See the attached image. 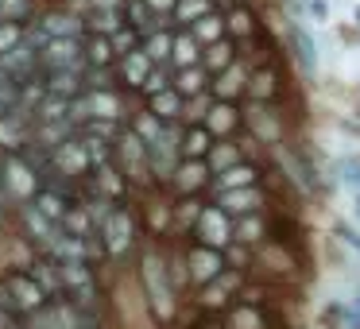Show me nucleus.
Returning a JSON list of instances; mask_svg holds the SVG:
<instances>
[{"mask_svg":"<svg viewBox=\"0 0 360 329\" xmlns=\"http://www.w3.org/2000/svg\"><path fill=\"white\" fill-rule=\"evenodd\" d=\"M341 179L360 194V159H345V163H341Z\"/></svg>","mask_w":360,"mask_h":329,"instance_id":"nucleus-52","label":"nucleus"},{"mask_svg":"<svg viewBox=\"0 0 360 329\" xmlns=\"http://www.w3.org/2000/svg\"><path fill=\"white\" fill-rule=\"evenodd\" d=\"M202 124L210 128L213 140H229V136L244 124V112L236 109V101H217V97H213V105H210V112H205Z\"/></svg>","mask_w":360,"mask_h":329,"instance_id":"nucleus-17","label":"nucleus"},{"mask_svg":"<svg viewBox=\"0 0 360 329\" xmlns=\"http://www.w3.org/2000/svg\"><path fill=\"white\" fill-rule=\"evenodd\" d=\"M32 16V0H0V20H24Z\"/></svg>","mask_w":360,"mask_h":329,"instance_id":"nucleus-50","label":"nucleus"},{"mask_svg":"<svg viewBox=\"0 0 360 329\" xmlns=\"http://www.w3.org/2000/svg\"><path fill=\"white\" fill-rule=\"evenodd\" d=\"M27 202H32L35 209H39L43 217H47V221H55V225L63 228V221H66V209H70V202H66V198L58 194L55 186H39L32 198H27Z\"/></svg>","mask_w":360,"mask_h":329,"instance_id":"nucleus-28","label":"nucleus"},{"mask_svg":"<svg viewBox=\"0 0 360 329\" xmlns=\"http://www.w3.org/2000/svg\"><path fill=\"white\" fill-rule=\"evenodd\" d=\"M112 66H117L120 82H124L128 89H140L143 82H148V74L155 70V63H151V58L143 55L140 47H136V51H128V55H120V58H117V63H112Z\"/></svg>","mask_w":360,"mask_h":329,"instance_id":"nucleus-22","label":"nucleus"},{"mask_svg":"<svg viewBox=\"0 0 360 329\" xmlns=\"http://www.w3.org/2000/svg\"><path fill=\"white\" fill-rule=\"evenodd\" d=\"M198 63H202V43H198L186 27H179V32H174V43H171V70L198 66Z\"/></svg>","mask_w":360,"mask_h":329,"instance_id":"nucleus-31","label":"nucleus"},{"mask_svg":"<svg viewBox=\"0 0 360 329\" xmlns=\"http://www.w3.org/2000/svg\"><path fill=\"white\" fill-rule=\"evenodd\" d=\"M179 4V0H148V8H151V16L155 20H163V16H171V8Z\"/></svg>","mask_w":360,"mask_h":329,"instance_id":"nucleus-53","label":"nucleus"},{"mask_svg":"<svg viewBox=\"0 0 360 329\" xmlns=\"http://www.w3.org/2000/svg\"><path fill=\"white\" fill-rule=\"evenodd\" d=\"M290 47H295V58L302 63V70L310 74L314 70V39H310V32H306L302 24L290 27Z\"/></svg>","mask_w":360,"mask_h":329,"instance_id":"nucleus-43","label":"nucleus"},{"mask_svg":"<svg viewBox=\"0 0 360 329\" xmlns=\"http://www.w3.org/2000/svg\"><path fill=\"white\" fill-rule=\"evenodd\" d=\"M167 86H171V70H167V66H155V70L148 74V82L140 86V93L151 97V93H159V89H167Z\"/></svg>","mask_w":360,"mask_h":329,"instance_id":"nucleus-51","label":"nucleus"},{"mask_svg":"<svg viewBox=\"0 0 360 329\" xmlns=\"http://www.w3.org/2000/svg\"><path fill=\"white\" fill-rule=\"evenodd\" d=\"M124 24H132L136 32H151V27H159V20L151 16L148 0H124Z\"/></svg>","mask_w":360,"mask_h":329,"instance_id":"nucleus-42","label":"nucleus"},{"mask_svg":"<svg viewBox=\"0 0 360 329\" xmlns=\"http://www.w3.org/2000/svg\"><path fill=\"white\" fill-rule=\"evenodd\" d=\"M356 221H360V194H356Z\"/></svg>","mask_w":360,"mask_h":329,"instance_id":"nucleus-56","label":"nucleus"},{"mask_svg":"<svg viewBox=\"0 0 360 329\" xmlns=\"http://www.w3.org/2000/svg\"><path fill=\"white\" fill-rule=\"evenodd\" d=\"M94 182H97V194L101 198H109V202H120V198L128 194V179L117 171V163H101V167H94Z\"/></svg>","mask_w":360,"mask_h":329,"instance_id":"nucleus-29","label":"nucleus"},{"mask_svg":"<svg viewBox=\"0 0 360 329\" xmlns=\"http://www.w3.org/2000/svg\"><path fill=\"white\" fill-rule=\"evenodd\" d=\"M51 97H63V101H74V97L86 93V70H47V82H43Z\"/></svg>","mask_w":360,"mask_h":329,"instance_id":"nucleus-23","label":"nucleus"},{"mask_svg":"<svg viewBox=\"0 0 360 329\" xmlns=\"http://www.w3.org/2000/svg\"><path fill=\"white\" fill-rule=\"evenodd\" d=\"M256 32H259V24H256V16H252V8L233 4V8L225 12V35L229 39H252Z\"/></svg>","mask_w":360,"mask_h":329,"instance_id":"nucleus-37","label":"nucleus"},{"mask_svg":"<svg viewBox=\"0 0 360 329\" xmlns=\"http://www.w3.org/2000/svg\"><path fill=\"white\" fill-rule=\"evenodd\" d=\"M16 209H20V225H24V233H27V240H32V244H39V248H43V252H47V248H51V244H55V236H58V233H63V228H58V225H55V221H47V217H43V213H39V209H35V205H32V202H24V205H16Z\"/></svg>","mask_w":360,"mask_h":329,"instance_id":"nucleus-18","label":"nucleus"},{"mask_svg":"<svg viewBox=\"0 0 360 329\" xmlns=\"http://www.w3.org/2000/svg\"><path fill=\"white\" fill-rule=\"evenodd\" d=\"M240 186H259V167L256 163H236V167H229V171H221V174H213V182H210V190L213 194H225V190H240Z\"/></svg>","mask_w":360,"mask_h":329,"instance_id":"nucleus-24","label":"nucleus"},{"mask_svg":"<svg viewBox=\"0 0 360 329\" xmlns=\"http://www.w3.org/2000/svg\"><path fill=\"white\" fill-rule=\"evenodd\" d=\"M140 283H143V295H148L151 314L159 318V325H171L174 314H179V298H174V279H171V267L163 264L159 252H143L140 259Z\"/></svg>","mask_w":360,"mask_h":329,"instance_id":"nucleus-1","label":"nucleus"},{"mask_svg":"<svg viewBox=\"0 0 360 329\" xmlns=\"http://www.w3.org/2000/svg\"><path fill=\"white\" fill-rule=\"evenodd\" d=\"M202 329H225V325H202Z\"/></svg>","mask_w":360,"mask_h":329,"instance_id":"nucleus-57","label":"nucleus"},{"mask_svg":"<svg viewBox=\"0 0 360 329\" xmlns=\"http://www.w3.org/2000/svg\"><path fill=\"white\" fill-rule=\"evenodd\" d=\"M186 279L194 283V287H205L210 279H217L221 271H225V252L221 248H210V244H194V248L186 252Z\"/></svg>","mask_w":360,"mask_h":329,"instance_id":"nucleus-11","label":"nucleus"},{"mask_svg":"<svg viewBox=\"0 0 360 329\" xmlns=\"http://www.w3.org/2000/svg\"><path fill=\"white\" fill-rule=\"evenodd\" d=\"M39 190V174H35V167L27 163V155H8L4 159V174H0V202L8 198V202L24 205L27 198Z\"/></svg>","mask_w":360,"mask_h":329,"instance_id":"nucleus-5","label":"nucleus"},{"mask_svg":"<svg viewBox=\"0 0 360 329\" xmlns=\"http://www.w3.org/2000/svg\"><path fill=\"white\" fill-rule=\"evenodd\" d=\"M210 148H213V136H210V128H205V124H186L179 132L182 159H205V155H210Z\"/></svg>","mask_w":360,"mask_h":329,"instance_id":"nucleus-30","label":"nucleus"},{"mask_svg":"<svg viewBox=\"0 0 360 329\" xmlns=\"http://www.w3.org/2000/svg\"><path fill=\"white\" fill-rule=\"evenodd\" d=\"M24 35H27V27L20 24V20H0V55H4V51H12L20 39H24Z\"/></svg>","mask_w":360,"mask_h":329,"instance_id":"nucleus-49","label":"nucleus"},{"mask_svg":"<svg viewBox=\"0 0 360 329\" xmlns=\"http://www.w3.org/2000/svg\"><path fill=\"white\" fill-rule=\"evenodd\" d=\"M217 205L229 213V217H244V213H264L267 194H264V186H240V190H225V194H217Z\"/></svg>","mask_w":360,"mask_h":329,"instance_id":"nucleus-15","label":"nucleus"},{"mask_svg":"<svg viewBox=\"0 0 360 329\" xmlns=\"http://www.w3.org/2000/svg\"><path fill=\"white\" fill-rule=\"evenodd\" d=\"M244 89H248V66H244L240 58L210 78V93L217 97V101H236V97H244Z\"/></svg>","mask_w":360,"mask_h":329,"instance_id":"nucleus-16","label":"nucleus"},{"mask_svg":"<svg viewBox=\"0 0 360 329\" xmlns=\"http://www.w3.org/2000/svg\"><path fill=\"white\" fill-rule=\"evenodd\" d=\"M63 228H66V233H74V236H89V233H97V228H94V217H89L86 205H70V209H66Z\"/></svg>","mask_w":360,"mask_h":329,"instance_id":"nucleus-45","label":"nucleus"},{"mask_svg":"<svg viewBox=\"0 0 360 329\" xmlns=\"http://www.w3.org/2000/svg\"><path fill=\"white\" fill-rule=\"evenodd\" d=\"M171 43H174V32H167V27H151V32H143L140 51L155 66H171Z\"/></svg>","mask_w":360,"mask_h":329,"instance_id":"nucleus-32","label":"nucleus"},{"mask_svg":"<svg viewBox=\"0 0 360 329\" xmlns=\"http://www.w3.org/2000/svg\"><path fill=\"white\" fill-rule=\"evenodd\" d=\"M182 105H186V97H182L174 86H167V89H159V93L148 97V112H151V117H159L163 124H179V120H182Z\"/></svg>","mask_w":360,"mask_h":329,"instance_id":"nucleus-26","label":"nucleus"},{"mask_svg":"<svg viewBox=\"0 0 360 329\" xmlns=\"http://www.w3.org/2000/svg\"><path fill=\"white\" fill-rule=\"evenodd\" d=\"M244 159V151H240V143H229V140H213V148H210V155H205V167H210L213 174H221V171H229V167H236Z\"/></svg>","mask_w":360,"mask_h":329,"instance_id":"nucleus-38","label":"nucleus"},{"mask_svg":"<svg viewBox=\"0 0 360 329\" xmlns=\"http://www.w3.org/2000/svg\"><path fill=\"white\" fill-rule=\"evenodd\" d=\"M97 236H101L105 256H112V259L128 256V252L136 248V217H132V209H124V205L117 202V205H112V213L101 221Z\"/></svg>","mask_w":360,"mask_h":329,"instance_id":"nucleus-4","label":"nucleus"},{"mask_svg":"<svg viewBox=\"0 0 360 329\" xmlns=\"http://www.w3.org/2000/svg\"><path fill=\"white\" fill-rule=\"evenodd\" d=\"M244 120L252 124V132H256L259 140H267V143H279L283 140V128H279V120H275V112L267 109V105L252 101V109L244 112Z\"/></svg>","mask_w":360,"mask_h":329,"instance_id":"nucleus-33","label":"nucleus"},{"mask_svg":"<svg viewBox=\"0 0 360 329\" xmlns=\"http://www.w3.org/2000/svg\"><path fill=\"white\" fill-rule=\"evenodd\" d=\"M0 290H4L8 310L20 314V318H32V314H39L43 306L51 302V295L35 283L32 271H24V267H12V271L0 275Z\"/></svg>","mask_w":360,"mask_h":329,"instance_id":"nucleus-2","label":"nucleus"},{"mask_svg":"<svg viewBox=\"0 0 360 329\" xmlns=\"http://www.w3.org/2000/svg\"><path fill=\"white\" fill-rule=\"evenodd\" d=\"M86 109H89V120H120V93L112 86H101V89H86Z\"/></svg>","mask_w":360,"mask_h":329,"instance_id":"nucleus-25","label":"nucleus"},{"mask_svg":"<svg viewBox=\"0 0 360 329\" xmlns=\"http://www.w3.org/2000/svg\"><path fill=\"white\" fill-rule=\"evenodd\" d=\"M240 287H244V275L233 271V267H225L217 279L198 287V306H202V310H229V306L236 302V295H240Z\"/></svg>","mask_w":360,"mask_h":329,"instance_id":"nucleus-9","label":"nucleus"},{"mask_svg":"<svg viewBox=\"0 0 360 329\" xmlns=\"http://www.w3.org/2000/svg\"><path fill=\"white\" fill-rule=\"evenodd\" d=\"M140 39H143V35L136 32L132 24H120L117 32L109 35V43H112V51H117V58H120V55H128V51H136V47H140Z\"/></svg>","mask_w":360,"mask_h":329,"instance_id":"nucleus-46","label":"nucleus"},{"mask_svg":"<svg viewBox=\"0 0 360 329\" xmlns=\"http://www.w3.org/2000/svg\"><path fill=\"white\" fill-rule=\"evenodd\" d=\"M27 143H32V117H24L16 109L0 112V148L8 151V155H16Z\"/></svg>","mask_w":360,"mask_h":329,"instance_id":"nucleus-14","label":"nucleus"},{"mask_svg":"<svg viewBox=\"0 0 360 329\" xmlns=\"http://www.w3.org/2000/svg\"><path fill=\"white\" fill-rule=\"evenodd\" d=\"M82 55H86V70H112V63H117L109 35H97V32H89L82 39Z\"/></svg>","mask_w":360,"mask_h":329,"instance_id":"nucleus-27","label":"nucleus"},{"mask_svg":"<svg viewBox=\"0 0 360 329\" xmlns=\"http://www.w3.org/2000/svg\"><path fill=\"white\" fill-rule=\"evenodd\" d=\"M112 163H117V171L124 174L128 182H136V186H148V182H151L148 143H143L132 128H124V132L112 140Z\"/></svg>","mask_w":360,"mask_h":329,"instance_id":"nucleus-3","label":"nucleus"},{"mask_svg":"<svg viewBox=\"0 0 360 329\" xmlns=\"http://www.w3.org/2000/svg\"><path fill=\"white\" fill-rule=\"evenodd\" d=\"M210 105H213V93H210V89H205V93L186 97V105H182V124H202L205 112H210Z\"/></svg>","mask_w":360,"mask_h":329,"instance_id":"nucleus-44","label":"nucleus"},{"mask_svg":"<svg viewBox=\"0 0 360 329\" xmlns=\"http://www.w3.org/2000/svg\"><path fill=\"white\" fill-rule=\"evenodd\" d=\"M229 63H236V39H217V43H210V47H202V66H205V74H221Z\"/></svg>","mask_w":360,"mask_h":329,"instance_id":"nucleus-35","label":"nucleus"},{"mask_svg":"<svg viewBox=\"0 0 360 329\" xmlns=\"http://www.w3.org/2000/svg\"><path fill=\"white\" fill-rule=\"evenodd\" d=\"M210 12H217V8H213V0H179V4L171 8V16H167V20H171L174 27H190L194 20L210 16Z\"/></svg>","mask_w":360,"mask_h":329,"instance_id":"nucleus-41","label":"nucleus"},{"mask_svg":"<svg viewBox=\"0 0 360 329\" xmlns=\"http://www.w3.org/2000/svg\"><path fill=\"white\" fill-rule=\"evenodd\" d=\"M210 182H213V171L205 167V159H182V163L174 167V174H171V186H174V194H179V198L202 194Z\"/></svg>","mask_w":360,"mask_h":329,"instance_id":"nucleus-12","label":"nucleus"},{"mask_svg":"<svg viewBox=\"0 0 360 329\" xmlns=\"http://www.w3.org/2000/svg\"><path fill=\"white\" fill-rule=\"evenodd\" d=\"M225 4H229V8H233V4H244V0H225Z\"/></svg>","mask_w":360,"mask_h":329,"instance_id":"nucleus-55","label":"nucleus"},{"mask_svg":"<svg viewBox=\"0 0 360 329\" xmlns=\"http://www.w3.org/2000/svg\"><path fill=\"white\" fill-rule=\"evenodd\" d=\"M194 236H198V244H210V248L225 252L229 244H233V217H229L217 202L202 205V213H198V221H194Z\"/></svg>","mask_w":360,"mask_h":329,"instance_id":"nucleus-8","label":"nucleus"},{"mask_svg":"<svg viewBox=\"0 0 360 329\" xmlns=\"http://www.w3.org/2000/svg\"><path fill=\"white\" fill-rule=\"evenodd\" d=\"M51 163H55L58 171H66L70 179H82V174L94 171V167H89V151H86V140H82V136H70V140H63L58 148H51Z\"/></svg>","mask_w":360,"mask_h":329,"instance_id":"nucleus-13","label":"nucleus"},{"mask_svg":"<svg viewBox=\"0 0 360 329\" xmlns=\"http://www.w3.org/2000/svg\"><path fill=\"white\" fill-rule=\"evenodd\" d=\"M341 240H345V244H349V248L360 256V228H349V225H341Z\"/></svg>","mask_w":360,"mask_h":329,"instance_id":"nucleus-54","label":"nucleus"},{"mask_svg":"<svg viewBox=\"0 0 360 329\" xmlns=\"http://www.w3.org/2000/svg\"><path fill=\"white\" fill-rule=\"evenodd\" d=\"M202 198H182V202L179 205H174V225H179V228H194V221H198V213H202Z\"/></svg>","mask_w":360,"mask_h":329,"instance_id":"nucleus-47","label":"nucleus"},{"mask_svg":"<svg viewBox=\"0 0 360 329\" xmlns=\"http://www.w3.org/2000/svg\"><path fill=\"white\" fill-rule=\"evenodd\" d=\"M244 97L256 101V105H271L275 97H279V74H275V66H252Z\"/></svg>","mask_w":360,"mask_h":329,"instance_id":"nucleus-19","label":"nucleus"},{"mask_svg":"<svg viewBox=\"0 0 360 329\" xmlns=\"http://www.w3.org/2000/svg\"><path fill=\"white\" fill-rule=\"evenodd\" d=\"M148 163H151V179L159 182H171L174 167L182 163V151H179V128L163 124V132L148 143Z\"/></svg>","mask_w":360,"mask_h":329,"instance_id":"nucleus-7","label":"nucleus"},{"mask_svg":"<svg viewBox=\"0 0 360 329\" xmlns=\"http://www.w3.org/2000/svg\"><path fill=\"white\" fill-rule=\"evenodd\" d=\"M264 240H267L264 213H244V217H233V244H264Z\"/></svg>","mask_w":360,"mask_h":329,"instance_id":"nucleus-34","label":"nucleus"},{"mask_svg":"<svg viewBox=\"0 0 360 329\" xmlns=\"http://www.w3.org/2000/svg\"><path fill=\"white\" fill-rule=\"evenodd\" d=\"M32 275H35V283H39L47 295H63V264H58V259H51V256L35 259Z\"/></svg>","mask_w":360,"mask_h":329,"instance_id":"nucleus-40","label":"nucleus"},{"mask_svg":"<svg viewBox=\"0 0 360 329\" xmlns=\"http://www.w3.org/2000/svg\"><path fill=\"white\" fill-rule=\"evenodd\" d=\"M82 32H86V20L74 16V12H47V16L39 20V35L43 39H82Z\"/></svg>","mask_w":360,"mask_h":329,"instance_id":"nucleus-21","label":"nucleus"},{"mask_svg":"<svg viewBox=\"0 0 360 329\" xmlns=\"http://www.w3.org/2000/svg\"><path fill=\"white\" fill-rule=\"evenodd\" d=\"M63 295L70 298V306L78 314L94 310V298H97V275L89 264H63Z\"/></svg>","mask_w":360,"mask_h":329,"instance_id":"nucleus-6","label":"nucleus"},{"mask_svg":"<svg viewBox=\"0 0 360 329\" xmlns=\"http://www.w3.org/2000/svg\"><path fill=\"white\" fill-rule=\"evenodd\" d=\"M39 66L43 70H86L82 39H43L39 47Z\"/></svg>","mask_w":360,"mask_h":329,"instance_id":"nucleus-10","label":"nucleus"},{"mask_svg":"<svg viewBox=\"0 0 360 329\" xmlns=\"http://www.w3.org/2000/svg\"><path fill=\"white\" fill-rule=\"evenodd\" d=\"M171 86L179 89L182 97H194V93H205L210 89V74H205V66H182V70L171 74Z\"/></svg>","mask_w":360,"mask_h":329,"instance_id":"nucleus-36","label":"nucleus"},{"mask_svg":"<svg viewBox=\"0 0 360 329\" xmlns=\"http://www.w3.org/2000/svg\"><path fill=\"white\" fill-rule=\"evenodd\" d=\"M186 32L194 35V39L202 43V47H210V43L225 39V12H210V16L194 20V24H190Z\"/></svg>","mask_w":360,"mask_h":329,"instance_id":"nucleus-39","label":"nucleus"},{"mask_svg":"<svg viewBox=\"0 0 360 329\" xmlns=\"http://www.w3.org/2000/svg\"><path fill=\"white\" fill-rule=\"evenodd\" d=\"M225 329H271V318L259 302H233L225 310Z\"/></svg>","mask_w":360,"mask_h":329,"instance_id":"nucleus-20","label":"nucleus"},{"mask_svg":"<svg viewBox=\"0 0 360 329\" xmlns=\"http://www.w3.org/2000/svg\"><path fill=\"white\" fill-rule=\"evenodd\" d=\"M128 128H132V132L140 136L143 143H151V140H155L159 132H163V120H159V117H151V112L143 109V112H140V117H136V120H132V124H128Z\"/></svg>","mask_w":360,"mask_h":329,"instance_id":"nucleus-48","label":"nucleus"}]
</instances>
